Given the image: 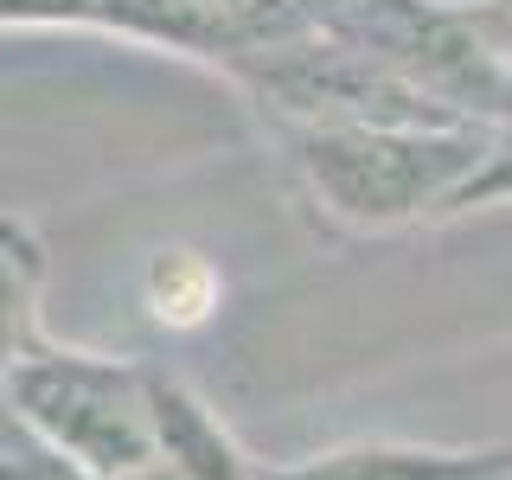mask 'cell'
Returning a JSON list of instances; mask_svg holds the SVG:
<instances>
[{"label":"cell","mask_w":512,"mask_h":480,"mask_svg":"<svg viewBox=\"0 0 512 480\" xmlns=\"http://www.w3.org/2000/svg\"><path fill=\"white\" fill-rule=\"evenodd\" d=\"M512 199V122H493V141H487V160L468 173V186L448 199V218L461 212H480V205H500Z\"/></svg>","instance_id":"52a82bcc"},{"label":"cell","mask_w":512,"mask_h":480,"mask_svg":"<svg viewBox=\"0 0 512 480\" xmlns=\"http://www.w3.org/2000/svg\"><path fill=\"white\" fill-rule=\"evenodd\" d=\"M39 288H45V250H39V237H32V224L7 212V224H0V295H7V352L45 333V327H39Z\"/></svg>","instance_id":"5b68a950"},{"label":"cell","mask_w":512,"mask_h":480,"mask_svg":"<svg viewBox=\"0 0 512 480\" xmlns=\"http://www.w3.org/2000/svg\"><path fill=\"white\" fill-rule=\"evenodd\" d=\"M282 154L308 199L346 231H397L416 218H448V199L487 160L493 122H276Z\"/></svg>","instance_id":"6da1fadb"},{"label":"cell","mask_w":512,"mask_h":480,"mask_svg":"<svg viewBox=\"0 0 512 480\" xmlns=\"http://www.w3.org/2000/svg\"><path fill=\"white\" fill-rule=\"evenodd\" d=\"M148 404H154L160 461H167L173 480H263V468H250V455L231 442V429L218 423V410L205 404L186 378L148 365Z\"/></svg>","instance_id":"3957f363"},{"label":"cell","mask_w":512,"mask_h":480,"mask_svg":"<svg viewBox=\"0 0 512 480\" xmlns=\"http://www.w3.org/2000/svg\"><path fill=\"white\" fill-rule=\"evenodd\" d=\"M263 480H512V442H500V448L359 442V448L314 455L301 468H269Z\"/></svg>","instance_id":"277c9868"},{"label":"cell","mask_w":512,"mask_h":480,"mask_svg":"<svg viewBox=\"0 0 512 480\" xmlns=\"http://www.w3.org/2000/svg\"><path fill=\"white\" fill-rule=\"evenodd\" d=\"M148 308L167 327H199L205 314L218 308V276L205 256L192 250H160L148 263Z\"/></svg>","instance_id":"8992f818"},{"label":"cell","mask_w":512,"mask_h":480,"mask_svg":"<svg viewBox=\"0 0 512 480\" xmlns=\"http://www.w3.org/2000/svg\"><path fill=\"white\" fill-rule=\"evenodd\" d=\"M7 416H20L32 436L96 480H173L154 436L148 365L77 352L39 333L7 352Z\"/></svg>","instance_id":"7a4b0ae2"}]
</instances>
